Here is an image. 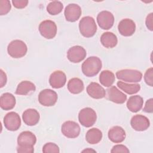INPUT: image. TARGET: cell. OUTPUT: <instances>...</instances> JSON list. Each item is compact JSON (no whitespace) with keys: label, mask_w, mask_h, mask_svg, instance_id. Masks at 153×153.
<instances>
[{"label":"cell","mask_w":153,"mask_h":153,"mask_svg":"<svg viewBox=\"0 0 153 153\" xmlns=\"http://www.w3.org/2000/svg\"><path fill=\"white\" fill-rule=\"evenodd\" d=\"M36 142V136L30 131H24L17 137V152L19 153H33V146Z\"/></svg>","instance_id":"6da1fadb"},{"label":"cell","mask_w":153,"mask_h":153,"mask_svg":"<svg viewBox=\"0 0 153 153\" xmlns=\"http://www.w3.org/2000/svg\"><path fill=\"white\" fill-rule=\"evenodd\" d=\"M102 63L101 60L96 56L88 57L82 64V72L84 75L92 77L96 75L102 69Z\"/></svg>","instance_id":"7a4b0ae2"},{"label":"cell","mask_w":153,"mask_h":153,"mask_svg":"<svg viewBox=\"0 0 153 153\" xmlns=\"http://www.w3.org/2000/svg\"><path fill=\"white\" fill-rule=\"evenodd\" d=\"M79 29L83 36L85 38L93 36L97 31V25L94 19L90 16L82 17L79 23Z\"/></svg>","instance_id":"3957f363"},{"label":"cell","mask_w":153,"mask_h":153,"mask_svg":"<svg viewBox=\"0 0 153 153\" xmlns=\"http://www.w3.org/2000/svg\"><path fill=\"white\" fill-rule=\"evenodd\" d=\"M26 44L22 40L15 39L10 42L7 47L8 54L13 58L18 59L25 56L27 53Z\"/></svg>","instance_id":"277c9868"},{"label":"cell","mask_w":153,"mask_h":153,"mask_svg":"<svg viewBox=\"0 0 153 153\" xmlns=\"http://www.w3.org/2000/svg\"><path fill=\"white\" fill-rule=\"evenodd\" d=\"M97 115L94 109L87 107L82 109L78 114V120L80 124L85 127H90L94 124Z\"/></svg>","instance_id":"5b68a950"},{"label":"cell","mask_w":153,"mask_h":153,"mask_svg":"<svg viewBox=\"0 0 153 153\" xmlns=\"http://www.w3.org/2000/svg\"><path fill=\"white\" fill-rule=\"evenodd\" d=\"M116 76L118 79L127 82H138L142 78V74L136 69H121L116 72Z\"/></svg>","instance_id":"8992f818"},{"label":"cell","mask_w":153,"mask_h":153,"mask_svg":"<svg viewBox=\"0 0 153 153\" xmlns=\"http://www.w3.org/2000/svg\"><path fill=\"white\" fill-rule=\"evenodd\" d=\"M38 29L41 35L48 39L54 38L57 30L56 23L50 20H46L42 22L39 24Z\"/></svg>","instance_id":"52a82bcc"},{"label":"cell","mask_w":153,"mask_h":153,"mask_svg":"<svg viewBox=\"0 0 153 153\" xmlns=\"http://www.w3.org/2000/svg\"><path fill=\"white\" fill-rule=\"evenodd\" d=\"M58 96L57 93L51 89H44L38 95V101L44 106H54L57 102Z\"/></svg>","instance_id":"ba28073f"},{"label":"cell","mask_w":153,"mask_h":153,"mask_svg":"<svg viewBox=\"0 0 153 153\" xmlns=\"http://www.w3.org/2000/svg\"><path fill=\"white\" fill-rule=\"evenodd\" d=\"M81 128L78 123L73 121H66L61 127L62 134L68 138H76L80 133Z\"/></svg>","instance_id":"9c48e42d"},{"label":"cell","mask_w":153,"mask_h":153,"mask_svg":"<svg viewBox=\"0 0 153 153\" xmlns=\"http://www.w3.org/2000/svg\"><path fill=\"white\" fill-rule=\"evenodd\" d=\"M5 127L10 131H16L21 126V119L19 115L15 112L7 113L4 118Z\"/></svg>","instance_id":"30bf717a"},{"label":"cell","mask_w":153,"mask_h":153,"mask_svg":"<svg viewBox=\"0 0 153 153\" xmlns=\"http://www.w3.org/2000/svg\"><path fill=\"white\" fill-rule=\"evenodd\" d=\"M87 56L85 50L80 45L71 47L67 52L68 59L72 63H76L83 60Z\"/></svg>","instance_id":"8fae6325"},{"label":"cell","mask_w":153,"mask_h":153,"mask_svg":"<svg viewBox=\"0 0 153 153\" xmlns=\"http://www.w3.org/2000/svg\"><path fill=\"white\" fill-rule=\"evenodd\" d=\"M97 22L101 29L108 30L113 26L114 23V15L110 11H102L97 16Z\"/></svg>","instance_id":"7c38bea8"},{"label":"cell","mask_w":153,"mask_h":153,"mask_svg":"<svg viewBox=\"0 0 153 153\" xmlns=\"http://www.w3.org/2000/svg\"><path fill=\"white\" fill-rule=\"evenodd\" d=\"M130 124L131 127L136 131H143L147 130L150 126L149 119L143 115H135L132 117Z\"/></svg>","instance_id":"4fadbf2b"},{"label":"cell","mask_w":153,"mask_h":153,"mask_svg":"<svg viewBox=\"0 0 153 153\" xmlns=\"http://www.w3.org/2000/svg\"><path fill=\"white\" fill-rule=\"evenodd\" d=\"M118 29L121 35L130 36L135 32L136 24L131 19H124L120 22L118 25Z\"/></svg>","instance_id":"5bb4252c"},{"label":"cell","mask_w":153,"mask_h":153,"mask_svg":"<svg viewBox=\"0 0 153 153\" xmlns=\"http://www.w3.org/2000/svg\"><path fill=\"white\" fill-rule=\"evenodd\" d=\"M82 13L81 7L76 4H69L65 9L64 14L67 21L75 22L77 21Z\"/></svg>","instance_id":"9a60e30c"},{"label":"cell","mask_w":153,"mask_h":153,"mask_svg":"<svg viewBox=\"0 0 153 153\" xmlns=\"http://www.w3.org/2000/svg\"><path fill=\"white\" fill-rule=\"evenodd\" d=\"M106 91V98L109 101L117 104H123L127 100L126 94L120 91L115 86H111Z\"/></svg>","instance_id":"2e32d148"},{"label":"cell","mask_w":153,"mask_h":153,"mask_svg":"<svg viewBox=\"0 0 153 153\" xmlns=\"http://www.w3.org/2000/svg\"><path fill=\"white\" fill-rule=\"evenodd\" d=\"M66 82V74L62 71H56L50 76L49 83L53 88L63 87Z\"/></svg>","instance_id":"e0dca14e"},{"label":"cell","mask_w":153,"mask_h":153,"mask_svg":"<svg viewBox=\"0 0 153 153\" xmlns=\"http://www.w3.org/2000/svg\"><path fill=\"white\" fill-rule=\"evenodd\" d=\"M87 92L92 98L100 99L106 96V90L99 84L95 82H91L87 87Z\"/></svg>","instance_id":"ac0fdd59"},{"label":"cell","mask_w":153,"mask_h":153,"mask_svg":"<svg viewBox=\"0 0 153 153\" xmlns=\"http://www.w3.org/2000/svg\"><path fill=\"white\" fill-rule=\"evenodd\" d=\"M109 139L115 143H121L126 139V131L120 126H114L111 128L108 133Z\"/></svg>","instance_id":"d6986e66"},{"label":"cell","mask_w":153,"mask_h":153,"mask_svg":"<svg viewBox=\"0 0 153 153\" xmlns=\"http://www.w3.org/2000/svg\"><path fill=\"white\" fill-rule=\"evenodd\" d=\"M40 118L39 112L35 109H27L22 114L23 122L27 126H33L38 123Z\"/></svg>","instance_id":"ffe728a7"},{"label":"cell","mask_w":153,"mask_h":153,"mask_svg":"<svg viewBox=\"0 0 153 153\" xmlns=\"http://www.w3.org/2000/svg\"><path fill=\"white\" fill-rule=\"evenodd\" d=\"M16 103V98L11 93H5L1 96L0 106L3 110L8 111L13 109Z\"/></svg>","instance_id":"44dd1931"},{"label":"cell","mask_w":153,"mask_h":153,"mask_svg":"<svg viewBox=\"0 0 153 153\" xmlns=\"http://www.w3.org/2000/svg\"><path fill=\"white\" fill-rule=\"evenodd\" d=\"M100 42L103 47L107 48H112L115 47L118 43L117 36L112 32H104L100 36Z\"/></svg>","instance_id":"7402d4cb"},{"label":"cell","mask_w":153,"mask_h":153,"mask_svg":"<svg viewBox=\"0 0 153 153\" xmlns=\"http://www.w3.org/2000/svg\"><path fill=\"white\" fill-rule=\"evenodd\" d=\"M143 105V98L139 95H135L131 96L129 97L126 105L130 111L132 112H137L142 108Z\"/></svg>","instance_id":"603a6c76"},{"label":"cell","mask_w":153,"mask_h":153,"mask_svg":"<svg viewBox=\"0 0 153 153\" xmlns=\"http://www.w3.org/2000/svg\"><path fill=\"white\" fill-rule=\"evenodd\" d=\"M35 85L29 81H23L20 82L16 88V94L18 95H27L30 93L35 91Z\"/></svg>","instance_id":"cb8c5ba5"},{"label":"cell","mask_w":153,"mask_h":153,"mask_svg":"<svg viewBox=\"0 0 153 153\" xmlns=\"http://www.w3.org/2000/svg\"><path fill=\"white\" fill-rule=\"evenodd\" d=\"M102 132L97 128L89 129L85 134L86 141L91 145L98 143L102 139Z\"/></svg>","instance_id":"d4e9b609"},{"label":"cell","mask_w":153,"mask_h":153,"mask_svg":"<svg viewBox=\"0 0 153 153\" xmlns=\"http://www.w3.org/2000/svg\"><path fill=\"white\" fill-rule=\"evenodd\" d=\"M67 86L69 91L74 94L81 93L84 88L82 81L78 78H73L71 79L68 81Z\"/></svg>","instance_id":"484cf974"},{"label":"cell","mask_w":153,"mask_h":153,"mask_svg":"<svg viewBox=\"0 0 153 153\" xmlns=\"http://www.w3.org/2000/svg\"><path fill=\"white\" fill-rule=\"evenodd\" d=\"M115 79L114 74L109 70H104L101 72L99 75L100 84L106 87L112 86Z\"/></svg>","instance_id":"4316f807"},{"label":"cell","mask_w":153,"mask_h":153,"mask_svg":"<svg viewBox=\"0 0 153 153\" xmlns=\"http://www.w3.org/2000/svg\"><path fill=\"white\" fill-rule=\"evenodd\" d=\"M117 84L121 90L128 94H136L140 89V85L139 84H128L123 81H118Z\"/></svg>","instance_id":"83f0119b"},{"label":"cell","mask_w":153,"mask_h":153,"mask_svg":"<svg viewBox=\"0 0 153 153\" xmlns=\"http://www.w3.org/2000/svg\"><path fill=\"white\" fill-rule=\"evenodd\" d=\"M63 8V5L60 1H53L48 4L47 7V11L50 14L54 16L60 13Z\"/></svg>","instance_id":"f1b7e54d"},{"label":"cell","mask_w":153,"mask_h":153,"mask_svg":"<svg viewBox=\"0 0 153 153\" xmlns=\"http://www.w3.org/2000/svg\"><path fill=\"white\" fill-rule=\"evenodd\" d=\"M42 152L44 153L49 152H59V146L54 143L48 142L45 143L42 147Z\"/></svg>","instance_id":"f546056e"},{"label":"cell","mask_w":153,"mask_h":153,"mask_svg":"<svg viewBox=\"0 0 153 153\" xmlns=\"http://www.w3.org/2000/svg\"><path fill=\"white\" fill-rule=\"evenodd\" d=\"M11 5L10 1L1 0L0 1V15H5L10 11Z\"/></svg>","instance_id":"4dcf8cb0"},{"label":"cell","mask_w":153,"mask_h":153,"mask_svg":"<svg viewBox=\"0 0 153 153\" xmlns=\"http://www.w3.org/2000/svg\"><path fill=\"white\" fill-rule=\"evenodd\" d=\"M144 80L146 84L151 87L153 85V68L148 69L144 75Z\"/></svg>","instance_id":"1f68e13d"},{"label":"cell","mask_w":153,"mask_h":153,"mask_svg":"<svg viewBox=\"0 0 153 153\" xmlns=\"http://www.w3.org/2000/svg\"><path fill=\"white\" fill-rule=\"evenodd\" d=\"M111 153H117V152H124V153H129L130 151L124 145H116L114 146L111 150Z\"/></svg>","instance_id":"d6a6232c"},{"label":"cell","mask_w":153,"mask_h":153,"mask_svg":"<svg viewBox=\"0 0 153 153\" xmlns=\"http://www.w3.org/2000/svg\"><path fill=\"white\" fill-rule=\"evenodd\" d=\"M12 3L13 6L18 9H22L25 8L28 4L27 0H13Z\"/></svg>","instance_id":"836d02e7"},{"label":"cell","mask_w":153,"mask_h":153,"mask_svg":"<svg viewBox=\"0 0 153 153\" xmlns=\"http://www.w3.org/2000/svg\"><path fill=\"white\" fill-rule=\"evenodd\" d=\"M143 111L147 113H152L153 112V99L151 98L148 99L143 108Z\"/></svg>","instance_id":"e575fe53"},{"label":"cell","mask_w":153,"mask_h":153,"mask_svg":"<svg viewBox=\"0 0 153 153\" xmlns=\"http://www.w3.org/2000/svg\"><path fill=\"white\" fill-rule=\"evenodd\" d=\"M152 20H153V13H151L150 14H149L146 18V20H145V24L146 26L147 27V28L150 30L151 31L153 30V22H152Z\"/></svg>","instance_id":"d590c367"},{"label":"cell","mask_w":153,"mask_h":153,"mask_svg":"<svg viewBox=\"0 0 153 153\" xmlns=\"http://www.w3.org/2000/svg\"><path fill=\"white\" fill-rule=\"evenodd\" d=\"M0 87H3L7 83V78L6 74L3 71L2 69L0 70Z\"/></svg>","instance_id":"8d00e7d4"},{"label":"cell","mask_w":153,"mask_h":153,"mask_svg":"<svg viewBox=\"0 0 153 153\" xmlns=\"http://www.w3.org/2000/svg\"><path fill=\"white\" fill-rule=\"evenodd\" d=\"M91 151L95 152L94 150H92V149H85V150L82 151V152H91Z\"/></svg>","instance_id":"74e56055"}]
</instances>
